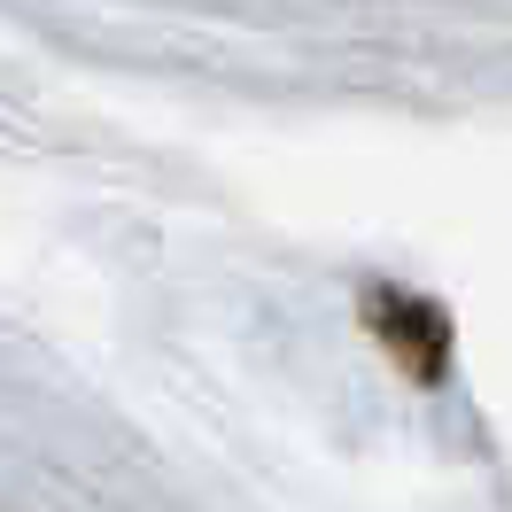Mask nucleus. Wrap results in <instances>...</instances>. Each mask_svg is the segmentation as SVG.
<instances>
[{
  "label": "nucleus",
  "mask_w": 512,
  "mask_h": 512,
  "mask_svg": "<svg viewBox=\"0 0 512 512\" xmlns=\"http://www.w3.org/2000/svg\"><path fill=\"white\" fill-rule=\"evenodd\" d=\"M373 319H381V334L396 342V357H404L412 373H443V311L404 303V295H381V303H373Z\"/></svg>",
  "instance_id": "nucleus-1"
}]
</instances>
